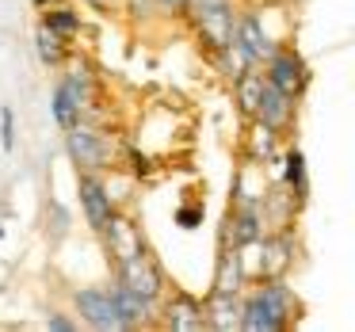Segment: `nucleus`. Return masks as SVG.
Listing matches in <instances>:
<instances>
[{
    "mask_svg": "<svg viewBox=\"0 0 355 332\" xmlns=\"http://www.w3.org/2000/svg\"><path fill=\"white\" fill-rule=\"evenodd\" d=\"M77 313L88 329H100V332L123 329V317H119V309H115L107 290H77Z\"/></svg>",
    "mask_w": 355,
    "mask_h": 332,
    "instance_id": "5",
    "label": "nucleus"
},
{
    "mask_svg": "<svg viewBox=\"0 0 355 332\" xmlns=\"http://www.w3.org/2000/svg\"><path fill=\"white\" fill-rule=\"evenodd\" d=\"M291 268V233L260 237V279H283Z\"/></svg>",
    "mask_w": 355,
    "mask_h": 332,
    "instance_id": "14",
    "label": "nucleus"
},
{
    "mask_svg": "<svg viewBox=\"0 0 355 332\" xmlns=\"http://www.w3.org/2000/svg\"><path fill=\"white\" fill-rule=\"evenodd\" d=\"M42 24H46L50 31H58L65 42L77 39V35H80V16H77L73 8H62V4H50L46 16H42Z\"/></svg>",
    "mask_w": 355,
    "mask_h": 332,
    "instance_id": "20",
    "label": "nucleus"
},
{
    "mask_svg": "<svg viewBox=\"0 0 355 332\" xmlns=\"http://www.w3.org/2000/svg\"><path fill=\"white\" fill-rule=\"evenodd\" d=\"M35 4H39V8H50V4H62V0H35Z\"/></svg>",
    "mask_w": 355,
    "mask_h": 332,
    "instance_id": "29",
    "label": "nucleus"
},
{
    "mask_svg": "<svg viewBox=\"0 0 355 332\" xmlns=\"http://www.w3.org/2000/svg\"><path fill=\"white\" fill-rule=\"evenodd\" d=\"M184 12L191 16L195 31L210 42V50L225 46V42L233 39V24H237V16H233L230 0H187Z\"/></svg>",
    "mask_w": 355,
    "mask_h": 332,
    "instance_id": "1",
    "label": "nucleus"
},
{
    "mask_svg": "<svg viewBox=\"0 0 355 332\" xmlns=\"http://www.w3.org/2000/svg\"><path fill=\"white\" fill-rule=\"evenodd\" d=\"M294 107H298V100H291V96H283L279 88H271L268 80H263V92H260V103H256V115L260 123L275 126L279 134L286 130V126L294 123Z\"/></svg>",
    "mask_w": 355,
    "mask_h": 332,
    "instance_id": "9",
    "label": "nucleus"
},
{
    "mask_svg": "<svg viewBox=\"0 0 355 332\" xmlns=\"http://www.w3.org/2000/svg\"><path fill=\"white\" fill-rule=\"evenodd\" d=\"M0 149L4 153L16 149V111L12 107H0Z\"/></svg>",
    "mask_w": 355,
    "mask_h": 332,
    "instance_id": "24",
    "label": "nucleus"
},
{
    "mask_svg": "<svg viewBox=\"0 0 355 332\" xmlns=\"http://www.w3.org/2000/svg\"><path fill=\"white\" fill-rule=\"evenodd\" d=\"M164 329L172 332H202L207 329V321H202V302L191 298V294L176 290L168 302H164Z\"/></svg>",
    "mask_w": 355,
    "mask_h": 332,
    "instance_id": "8",
    "label": "nucleus"
},
{
    "mask_svg": "<svg viewBox=\"0 0 355 332\" xmlns=\"http://www.w3.org/2000/svg\"><path fill=\"white\" fill-rule=\"evenodd\" d=\"M233 39H237V46L245 50L252 62H268L271 50H275V42H271L268 31H263L260 16H237V24H233Z\"/></svg>",
    "mask_w": 355,
    "mask_h": 332,
    "instance_id": "10",
    "label": "nucleus"
},
{
    "mask_svg": "<svg viewBox=\"0 0 355 332\" xmlns=\"http://www.w3.org/2000/svg\"><path fill=\"white\" fill-rule=\"evenodd\" d=\"M65 149H69L77 172H103V168L115 164V149H111V141L103 138L100 130H88V126H80V123L65 130Z\"/></svg>",
    "mask_w": 355,
    "mask_h": 332,
    "instance_id": "2",
    "label": "nucleus"
},
{
    "mask_svg": "<svg viewBox=\"0 0 355 332\" xmlns=\"http://www.w3.org/2000/svg\"><path fill=\"white\" fill-rule=\"evenodd\" d=\"M260 92H263V73H256V69H245L237 80H233V100H237V107H241V115H245V119L256 115Z\"/></svg>",
    "mask_w": 355,
    "mask_h": 332,
    "instance_id": "18",
    "label": "nucleus"
},
{
    "mask_svg": "<svg viewBox=\"0 0 355 332\" xmlns=\"http://www.w3.org/2000/svg\"><path fill=\"white\" fill-rule=\"evenodd\" d=\"M180 225H184V229H195V225H199V218H202V210L199 207H180Z\"/></svg>",
    "mask_w": 355,
    "mask_h": 332,
    "instance_id": "26",
    "label": "nucleus"
},
{
    "mask_svg": "<svg viewBox=\"0 0 355 332\" xmlns=\"http://www.w3.org/2000/svg\"><path fill=\"white\" fill-rule=\"evenodd\" d=\"M263 80H268L271 88H279L283 96H291V100H302V92H306L309 85V69L306 62H302L294 50H271L268 58V73H263Z\"/></svg>",
    "mask_w": 355,
    "mask_h": 332,
    "instance_id": "4",
    "label": "nucleus"
},
{
    "mask_svg": "<svg viewBox=\"0 0 355 332\" xmlns=\"http://www.w3.org/2000/svg\"><path fill=\"white\" fill-rule=\"evenodd\" d=\"M283 180H286V187H291V195L306 199L309 180H306V157H302V149H291V153L283 157Z\"/></svg>",
    "mask_w": 355,
    "mask_h": 332,
    "instance_id": "21",
    "label": "nucleus"
},
{
    "mask_svg": "<svg viewBox=\"0 0 355 332\" xmlns=\"http://www.w3.org/2000/svg\"><path fill=\"white\" fill-rule=\"evenodd\" d=\"M245 286V271H241V260H237V248L225 245L218 252V271H214V290H225V294H241Z\"/></svg>",
    "mask_w": 355,
    "mask_h": 332,
    "instance_id": "17",
    "label": "nucleus"
},
{
    "mask_svg": "<svg viewBox=\"0 0 355 332\" xmlns=\"http://www.w3.org/2000/svg\"><path fill=\"white\" fill-rule=\"evenodd\" d=\"M202 321L214 332H233L241 324V294H225V290H210L207 306H202Z\"/></svg>",
    "mask_w": 355,
    "mask_h": 332,
    "instance_id": "11",
    "label": "nucleus"
},
{
    "mask_svg": "<svg viewBox=\"0 0 355 332\" xmlns=\"http://www.w3.org/2000/svg\"><path fill=\"white\" fill-rule=\"evenodd\" d=\"M50 218H54V237H62V233L69 229V214H65L62 202H50Z\"/></svg>",
    "mask_w": 355,
    "mask_h": 332,
    "instance_id": "25",
    "label": "nucleus"
},
{
    "mask_svg": "<svg viewBox=\"0 0 355 332\" xmlns=\"http://www.w3.org/2000/svg\"><path fill=\"white\" fill-rule=\"evenodd\" d=\"M54 123L62 126V130H69V126H77L80 123V103L73 100L69 96V88L62 85V80H58V88H54Z\"/></svg>",
    "mask_w": 355,
    "mask_h": 332,
    "instance_id": "22",
    "label": "nucleus"
},
{
    "mask_svg": "<svg viewBox=\"0 0 355 332\" xmlns=\"http://www.w3.org/2000/svg\"><path fill=\"white\" fill-rule=\"evenodd\" d=\"M46 329H50V332H73L77 324H73L65 313H50V317H46Z\"/></svg>",
    "mask_w": 355,
    "mask_h": 332,
    "instance_id": "27",
    "label": "nucleus"
},
{
    "mask_svg": "<svg viewBox=\"0 0 355 332\" xmlns=\"http://www.w3.org/2000/svg\"><path fill=\"white\" fill-rule=\"evenodd\" d=\"M35 50H39V62L50 65V69L65 62V39L58 31H50L46 24H39V31H35Z\"/></svg>",
    "mask_w": 355,
    "mask_h": 332,
    "instance_id": "19",
    "label": "nucleus"
},
{
    "mask_svg": "<svg viewBox=\"0 0 355 332\" xmlns=\"http://www.w3.org/2000/svg\"><path fill=\"white\" fill-rule=\"evenodd\" d=\"M119 283H123L126 290L141 294V298L157 302L164 294V271L157 268V260L146 252V248H141V252L119 260Z\"/></svg>",
    "mask_w": 355,
    "mask_h": 332,
    "instance_id": "3",
    "label": "nucleus"
},
{
    "mask_svg": "<svg viewBox=\"0 0 355 332\" xmlns=\"http://www.w3.org/2000/svg\"><path fill=\"white\" fill-rule=\"evenodd\" d=\"M0 237H4V229H0Z\"/></svg>",
    "mask_w": 355,
    "mask_h": 332,
    "instance_id": "30",
    "label": "nucleus"
},
{
    "mask_svg": "<svg viewBox=\"0 0 355 332\" xmlns=\"http://www.w3.org/2000/svg\"><path fill=\"white\" fill-rule=\"evenodd\" d=\"M100 233L107 237V248L115 252V260H126V256H134V252H141V248H146V241H141L138 225H134L130 218H123L119 210L107 218V225H103Z\"/></svg>",
    "mask_w": 355,
    "mask_h": 332,
    "instance_id": "12",
    "label": "nucleus"
},
{
    "mask_svg": "<svg viewBox=\"0 0 355 332\" xmlns=\"http://www.w3.org/2000/svg\"><path fill=\"white\" fill-rule=\"evenodd\" d=\"M214 54H218V65H222V73H225V77H233V80H237L241 73L248 69V65H256L252 58H248L245 50L237 46V39H230V42H225V46H218Z\"/></svg>",
    "mask_w": 355,
    "mask_h": 332,
    "instance_id": "23",
    "label": "nucleus"
},
{
    "mask_svg": "<svg viewBox=\"0 0 355 332\" xmlns=\"http://www.w3.org/2000/svg\"><path fill=\"white\" fill-rule=\"evenodd\" d=\"M107 294H111V302H115L119 317H123V329H138V324H149V321H153V302H149V298L126 290L123 283H115Z\"/></svg>",
    "mask_w": 355,
    "mask_h": 332,
    "instance_id": "13",
    "label": "nucleus"
},
{
    "mask_svg": "<svg viewBox=\"0 0 355 332\" xmlns=\"http://www.w3.org/2000/svg\"><path fill=\"white\" fill-rule=\"evenodd\" d=\"M279 157V130L260 119H248V161H263V164H275Z\"/></svg>",
    "mask_w": 355,
    "mask_h": 332,
    "instance_id": "16",
    "label": "nucleus"
},
{
    "mask_svg": "<svg viewBox=\"0 0 355 332\" xmlns=\"http://www.w3.org/2000/svg\"><path fill=\"white\" fill-rule=\"evenodd\" d=\"M230 237H233V245H245V241L263 237V218H260V207H256V202H237V207H233Z\"/></svg>",
    "mask_w": 355,
    "mask_h": 332,
    "instance_id": "15",
    "label": "nucleus"
},
{
    "mask_svg": "<svg viewBox=\"0 0 355 332\" xmlns=\"http://www.w3.org/2000/svg\"><path fill=\"white\" fill-rule=\"evenodd\" d=\"M157 4H161V8H168V12H184L187 0H157Z\"/></svg>",
    "mask_w": 355,
    "mask_h": 332,
    "instance_id": "28",
    "label": "nucleus"
},
{
    "mask_svg": "<svg viewBox=\"0 0 355 332\" xmlns=\"http://www.w3.org/2000/svg\"><path fill=\"white\" fill-rule=\"evenodd\" d=\"M241 332H283L286 329V317L263 298V290L256 286L248 298H241Z\"/></svg>",
    "mask_w": 355,
    "mask_h": 332,
    "instance_id": "7",
    "label": "nucleus"
},
{
    "mask_svg": "<svg viewBox=\"0 0 355 332\" xmlns=\"http://www.w3.org/2000/svg\"><path fill=\"white\" fill-rule=\"evenodd\" d=\"M77 191H80V210H85L88 225H92V229H103L107 218L115 214V199H111V191L96 180V172H80Z\"/></svg>",
    "mask_w": 355,
    "mask_h": 332,
    "instance_id": "6",
    "label": "nucleus"
}]
</instances>
